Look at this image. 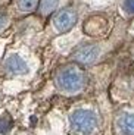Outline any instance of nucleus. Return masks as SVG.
<instances>
[{"mask_svg": "<svg viewBox=\"0 0 134 135\" xmlns=\"http://www.w3.org/2000/svg\"><path fill=\"white\" fill-rule=\"evenodd\" d=\"M5 71L6 74L12 75V76H19V75H25L28 72V65L21 56L18 54H10L9 57L5 60Z\"/></svg>", "mask_w": 134, "mask_h": 135, "instance_id": "4", "label": "nucleus"}, {"mask_svg": "<svg viewBox=\"0 0 134 135\" xmlns=\"http://www.w3.org/2000/svg\"><path fill=\"white\" fill-rule=\"evenodd\" d=\"M69 120L72 131L78 135H91L97 129V116L91 110H75Z\"/></svg>", "mask_w": 134, "mask_h": 135, "instance_id": "2", "label": "nucleus"}, {"mask_svg": "<svg viewBox=\"0 0 134 135\" xmlns=\"http://www.w3.org/2000/svg\"><path fill=\"white\" fill-rule=\"evenodd\" d=\"M7 24H9V18H7L6 12L0 10V31H3L7 27Z\"/></svg>", "mask_w": 134, "mask_h": 135, "instance_id": "10", "label": "nucleus"}, {"mask_svg": "<svg viewBox=\"0 0 134 135\" xmlns=\"http://www.w3.org/2000/svg\"><path fill=\"white\" fill-rule=\"evenodd\" d=\"M55 81L62 93L74 94V93L83 90V87L86 85V75L75 65H66L57 71Z\"/></svg>", "mask_w": 134, "mask_h": 135, "instance_id": "1", "label": "nucleus"}, {"mask_svg": "<svg viewBox=\"0 0 134 135\" xmlns=\"http://www.w3.org/2000/svg\"><path fill=\"white\" fill-rule=\"evenodd\" d=\"M124 7L128 13L134 15V0H124Z\"/></svg>", "mask_w": 134, "mask_h": 135, "instance_id": "11", "label": "nucleus"}, {"mask_svg": "<svg viewBox=\"0 0 134 135\" xmlns=\"http://www.w3.org/2000/svg\"><path fill=\"white\" fill-rule=\"evenodd\" d=\"M57 0H41V3L38 4L40 6V12L43 15H50L52 12H55L57 7Z\"/></svg>", "mask_w": 134, "mask_h": 135, "instance_id": "9", "label": "nucleus"}, {"mask_svg": "<svg viewBox=\"0 0 134 135\" xmlns=\"http://www.w3.org/2000/svg\"><path fill=\"white\" fill-rule=\"evenodd\" d=\"M52 24H53V28L56 32H68L77 24V13L72 9H62L53 16Z\"/></svg>", "mask_w": 134, "mask_h": 135, "instance_id": "3", "label": "nucleus"}, {"mask_svg": "<svg viewBox=\"0 0 134 135\" xmlns=\"http://www.w3.org/2000/svg\"><path fill=\"white\" fill-rule=\"evenodd\" d=\"M40 0H16V9L21 13H31L37 9Z\"/></svg>", "mask_w": 134, "mask_h": 135, "instance_id": "7", "label": "nucleus"}, {"mask_svg": "<svg viewBox=\"0 0 134 135\" xmlns=\"http://www.w3.org/2000/svg\"><path fill=\"white\" fill-rule=\"evenodd\" d=\"M97 56H99V49L96 46H91V44H86V46H81L80 49L74 51L72 57L77 63H83V65H90L93 62H96Z\"/></svg>", "mask_w": 134, "mask_h": 135, "instance_id": "5", "label": "nucleus"}, {"mask_svg": "<svg viewBox=\"0 0 134 135\" xmlns=\"http://www.w3.org/2000/svg\"><path fill=\"white\" fill-rule=\"evenodd\" d=\"M117 125L121 135H134V115L125 113L119 116Z\"/></svg>", "mask_w": 134, "mask_h": 135, "instance_id": "6", "label": "nucleus"}, {"mask_svg": "<svg viewBox=\"0 0 134 135\" xmlns=\"http://www.w3.org/2000/svg\"><path fill=\"white\" fill-rule=\"evenodd\" d=\"M97 21V18H91V19H88L86 24H88V25H93V30H90L87 34H90V35H100V34H103V31H105V28H106V22H105V19H100L99 21V24L96 22Z\"/></svg>", "mask_w": 134, "mask_h": 135, "instance_id": "8", "label": "nucleus"}]
</instances>
